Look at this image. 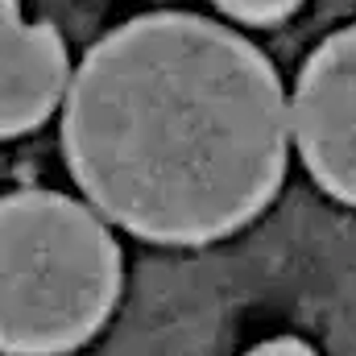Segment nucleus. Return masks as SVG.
I'll use <instances>...</instances> for the list:
<instances>
[{
    "label": "nucleus",
    "mask_w": 356,
    "mask_h": 356,
    "mask_svg": "<svg viewBox=\"0 0 356 356\" xmlns=\"http://www.w3.org/2000/svg\"><path fill=\"white\" fill-rule=\"evenodd\" d=\"M71 91V63L58 29L25 21L17 0H0V141L38 129Z\"/></svg>",
    "instance_id": "20e7f679"
},
{
    "label": "nucleus",
    "mask_w": 356,
    "mask_h": 356,
    "mask_svg": "<svg viewBox=\"0 0 356 356\" xmlns=\"http://www.w3.org/2000/svg\"><path fill=\"white\" fill-rule=\"evenodd\" d=\"M286 141L273 67L241 33L191 13L112 29L67 91L75 182L154 245H207L261 216L286 175Z\"/></svg>",
    "instance_id": "f257e3e1"
},
{
    "label": "nucleus",
    "mask_w": 356,
    "mask_h": 356,
    "mask_svg": "<svg viewBox=\"0 0 356 356\" xmlns=\"http://www.w3.org/2000/svg\"><path fill=\"white\" fill-rule=\"evenodd\" d=\"M228 17L236 21H249V25H273V21H286L302 0H216Z\"/></svg>",
    "instance_id": "39448f33"
},
{
    "label": "nucleus",
    "mask_w": 356,
    "mask_h": 356,
    "mask_svg": "<svg viewBox=\"0 0 356 356\" xmlns=\"http://www.w3.org/2000/svg\"><path fill=\"white\" fill-rule=\"evenodd\" d=\"M249 356H315V348H307L302 340L282 336V340H266V344H257Z\"/></svg>",
    "instance_id": "423d86ee"
},
{
    "label": "nucleus",
    "mask_w": 356,
    "mask_h": 356,
    "mask_svg": "<svg viewBox=\"0 0 356 356\" xmlns=\"http://www.w3.org/2000/svg\"><path fill=\"white\" fill-rule=\"evenodd\" d=\"M120 298V249L83 203L58 191L0 199V353L83 348Z\"/></svg>",
    "instance_id": "f03ea898"
},
{
    "label": "nucleus",
    "mask_w": 356,
    "mask_h": 356,
    "mask_svg": "<svg viewBox=\"0 0 356 356\" xmlns=\"http://www.w3.org/2000/svg\"><path fill=\"white\" fill-rule=\"evenodd\" d=\"M290 129L315 182L356 207V25L332 33L302 67Z\"/></svg>",
    "instance_id": "7ed1b4c3"
}]
</instances>
